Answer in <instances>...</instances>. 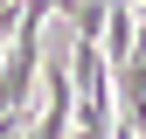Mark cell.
Here are the masks:
<instances>
[{
	"instance_id": "1",
	"label": "cell",
	"mask_w": 146,
	"mask_h": 139,
	"mask_svg": "<svg viewBox=\"0 0 146 139\" xmlns=\"http://www.w3.org/2000/svg\"><path fill=\"white\" fill-rule=\"evenodd\" d=\"M42 0H21V21H14V42L0 56V111H28L35 118V70H42Z\"/></svg>"
},
{
	"instance_id": "2",
	"label": "cell",
	"mask_w": 146,
	"mask_h": 139,
	"mask_svg": "<svg viewBox=\"0 0 146 139\" xmlns=\"http://www.w3.org/2000/svg\"><path fill=\"white\" fill-rule=\"evenodd\" d=\"M70 125H77V77L49 70V97H42V118L28 125V139H70Z\"/></svg>"
}]
</instances>
